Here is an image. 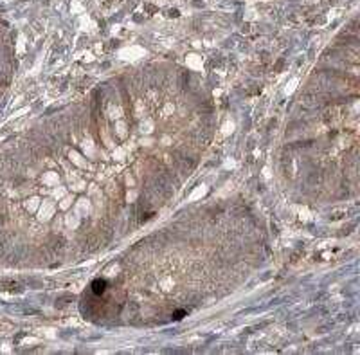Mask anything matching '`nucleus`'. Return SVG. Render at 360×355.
Instances as JSON below:
<instances>
[{
	"mask_svg": "<svg viewBox=\"0 0 360 355\" xmlns=\"http://www.w3.org/2000/svg\"><path fill=\"white\" fill-rule=\"evenodd\" d=\"M186 312L184 310H180V312H175V314H173V319H182V315H184Z\"/></svg>",
	"mask_w": 360,
	"mask_h": 355,
	"instance_id": "nucleus-2",
	"label": "nucleus"
},
{
	"mask_svg": "<svg viewBox=\"0 0 360 355\" xmlns=\"http://www.w3.org/2000/svg\"><path fill=\"white\" fill-rule=\"evenodd\" d=\"M90 288H92V292H94V294L101 296L104 291H106V279H101V278L94 279V281H92V285H90Z\"/></svg>",
	"mask_w": 360,
	"mask_h": 355,
	"instance_id": "nucleus-1",
	"label": "nucleus"
}]
</instances>
